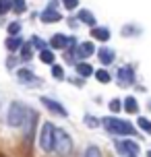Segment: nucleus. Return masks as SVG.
Masks as SVG:
<instances>
[{
    "instance_id": "obj_1",
    "label": "nucleus",
    "mask_w": 151,
    "mask_h": 157,
    "mask_svg": "<svg viewBox=\"0 0 151 157\" xmlns=\"http://www.w3.org/2000/svg\"><path fill=\"white\" fill-rule=\"evenodd\" d=\"M102 124H103V128H106L108 132H112V134H135L133 124L126 122V120H120V118L108 116V118L102 120Z\"/></svg>"
},
{
    "instance_id": "obj_2",
    "label": "nucleus",
    "mask_w": 151,
    "mask_h": 157,
    "mask_svg": "<svg viewBox=\"0 0 151 157\" xmlns=\"http://www.w3.org/2000/svg\"><path fill=\"white\" fill-rule=\"evenodd\" d=\"M54 149L58 155H68L72 151V139L62 128H54Z\"/></svg>"
},
{
    "instance_id": "obj_3",
    "label": "nucleus",
    "mask_w": 151,
    "mask_h": 157,
    "mask_svg": "<svg viewBox=\"0 0 151 157\" xmlns=\"http://www.w3.org/2000/svg\"><path fill=\"white\" fill-rule=\"evenodd\" d=\"M25 116H27V110H25V105H21L19 101H15V103H10V108H8L6 122H8L10 126H23Z\"/></svg>"
},
{
    "instance_id": "obj_4",
    "label": "nucleus",
    "mask_w": 151,
    "mask_h": 157,
    "mask_svg": "<svg viewBox=\"0 0 151 157\" xmlns=\"http://www.w3.org/2000/svg\"><path fill=\"white\" fill-rule=\"evenodd\" d=\"M54 128L56 126H52L50 122H46V124L41 126V132H40V145L44 151H52L54 149Z\"/></svg>"
},
{
    "instance_id": "obj_5",
    "label": "nucleus",
    "mask_w": 151,
    "mask_h": 157,
    "mask_svg": "<svg viewBox=\"0 0 151 157\" xmlns=\"http://www.w3.org/2000/svg\"><path fill=\"white\" fill-rule=\"evenodd\" d=\"M41 103L48 108L50 112H54V114H58V116H62V118H66L68 116V112L64 110V105H60L58 101H54V99H50V97H41Z\"/></svg>"
},
{
    "instance_id": "obj_6",
    "label": "nucleus",
    "mask_w": 151,
    "mask_h": 157,
    "mask_svg": "<svg viewBox=\"0 0 151 157\" xmlns=\"http://www.w3.org/2000/svg\"><path fill=\"white\" fill-rule=\"evenodd\" d=\"M133 78H135V72H133V68H130V66H122V68L118 71V83L122 87L133 85Z\"/></svg>"
},
{
    "instance_id": "obj_7",
    "label": "nucleus",
    "mask_w": 151,
    "mask_h": 157,
    "mask_svg": "<svg viewBox=\"0 0 151 157\" xmlns=\"http://www.w3.org/2000/svg\"><path fill=\"white\" fill-rule=\"evenodd\" d=\"M116 149L120 151V153H124V155H137L139 153V145H137L135 141H122V143H118L116 145Z\"/></svg>"
},
{
    "instance_id": "obj_8",
    "label": "nucleus",
    "mask_w": 151,
    "mask_h": 157,
    "mask_svg": "<svg viewBox=\"0 0 151 157\" xmlns=\"http://www.w3.org/2000/svg\"><path fill=\"white\" fill-rule=\"evenodd\" d=\"M62 17H60V13H56V8H46L44 13H41V21L44 23H56V21H60Z\"/></svg>"
},
{
    "instance_id": "obj_9",
    "label": "nucleus",
    "mask_w": 151,
    "mask_h": 157,
    "mask_svg": "<svg viewBox=\"0 0 151 157\" xmlns=\"http://www.w3.org/2000/svg\"><path fill=\"white\" fill-rule=\"evenodd\" d=\"M93 52H95V48H93L91 41H85V44H81V46L77 48V56H79V58H89Z\"/></svg>"
},
{
    "instance_id": "obj_10",
    "label": "nucleus",
    "mask_w": 151,
    "mask_h": 157,
    "mask_svg": "<svg viewBox=\"0 0 151 157\" xmlns=\"http://www.w3.org/2000/svg\"><path fill=\"white\" fill-rule=\"evenodd\" d=\"M50 46L54 48V50H62V48L68 46V37H66V35H60V33H58V35H54V37L50 39Z\"/></svg>"
},
{
    "instance_id": "obj_11",
    "label": "nucleus",
    "mask_w": 151,
    "mask_h": 157,
    "mask_svg": "<svg viewBox=\"0 0 151 157\" xmlns=\"http://www.w3.org/2000/svg\"><path fill=\"white\" fill-rule=\"evenodd\" d=\"M91 35H93L95 39H102V41H108V39H110V31H108L106 27H95V25H93Z\"/></svg>"
},
{
    "instance_id": "obj_12",
    "label": "nucleus",
    "mask_w": 151,
    "mask_h": 157,
    "mask_svg": "<svg viewBox=\"0 0 151 157\" xmlns=\"http://www.w3.org/2000/svg\"><path fill=\"white\" fill-rule=\"evenodd\" d=\"M99 60H102V64H112L114 62V50L102 48V50H99Z\"/></svg>"
},
{
    "instance_id": "obj_13",
    "label": "nucleus",
    "mask_w": 151,
    "mask_h": 157,
    "mask_svg": "<svg viewBox=\"0 0 151 157\" xmlns=\"http://www.w3.org/2000/svg\"><path fill=\"white\" fill-rule=\"evenodd\" d=\"M21 46H23V39L17 37V35H10V37L6 39V50L8 52H15V50H19Z\"/></svg>"
},
{
    "instance_id": "obj_14",
    "label": "nucleus",
    "mask_w": 151,
    "mask_h": 157,
    "mask_svg": "<svg viewBox=\"0 0 151 157\" xmlns=\"http://www.w3.org/2000/svg\"><path fill=\"white\" fill-rule=\"evenodd\" d=\"M122 105H124V110H126L128 114H137V112H139V103H137L135 97H126Z\"/></svg>"
},
{
    "instance_id": "obj_15",
    "label": "nucleus",
    "mask_w": 151,
    "mask_h": 157,
    "mask_svg": "<svg viewBox=\"0 0 151 157\" xmlns=\"http://www.w3.org/2000/svg\"><path fill=\"white\" fill-rule=\"evenodd\" d=\"M33 78H35V75H33L29 68H21V71H19V81H23V83H33Z\"/></svg>"
},
{
    "instance_id": "obj_16",
    "label": "nucleus",
    "mask_w": 151,
    "mask_h": 157,
    "mask_svg": "<svg viewBox=\"0 0 151 157\" xmlns=\"http://www.w3.org/2000/svg\"><path fill=\"white\" fill-rule=\"evenodd\" d=\"M79 19H81V21H83V23H89V25H91V27L95 25V17L91 15L89 10H81V13H79Z\"/></svg>"
},
{
    "instance_id": "obj_17",
    "label": "nucleus",
    "mask_w": 151,
    "mask_h": 157,
    "mask_svg": "<svg viewBox=\"0 0 151 157\" xmlns=\"http://www.w3.org/2000/svg\"><path fill=\"white\" fill-rule=\"evenodd\" d=\"M77 72H79L81 77H89V75H93V68H91L89 64L81 62V64H77Z\"/></svg>"
},
{
    "instance_id": "obj_18",
    "label": "nucleus",
    "mask_w": 151,
    "mask_h": 157,
    "mask_svg": "<svg viewBox=\"0 0 151 157\" xmlns=\"http://www.w3.org/2000/svg\"><path fill=\"white\" fill-rule=\"evenodd\" d=\"M40 60L41 62H46V64H54V52H50V50H41V54H40Z\"/></svg>"
},
{
    "instance_id": "obj_19",
    "label": "nucleus",
    "mask_w": 151,
    "mask_h": 157,
    "mask_svg": "<svg viewBox=\"0 0 151 157\" xmlns=\"http://www.w3.org/2000/svg\"><path fill=\"white\" fill-rule=\"evenodd\" d=\"M13 10V0H0V15H6Z\"/></svg>"
},
{
    "instance_id": "obj_20",
    "label": "nucleus",
    "mask_w": 151,
    "mask_h": 157,
    "mask_svg": "<svg viewBox=\"0 0 151 157\" xmlns=\"http://www.w3.org/2000/svg\"><path fill=\"white\" fill-rule=\"evenodd\" d=\"M85 157H102V151L97 149L95 145H91V147L85 149Z\"/></svg>"
},
{
    "instance_id": "obj_21",
    "label": "nucleus",
    "mask_w": 151,
    "mask_h": 157,
    "mask_svg": "<svg viewBox=\"0 0 151 157\" xmlns=\"http://www.w3.org/2000/svg\"><path fill=\"white\" fill-rule=\"evenodd\" d=\"M25 8H27V2L25 0H13V10L15 13H23Z\"/></svg>"
},
{
    "instance_id": "obj_22",
    "label": "nucleus",
    "mask_w": 151,
    "mask_h": 157,
    "mask_svg": "<svg viewBox=\"0 0 151 157\" xmlns=\"http://www.w3.org/2000/svg\"><path fill=\"white\" fill-rule=\"evenodd\" d=\"M31 44H23L21 46V56H23V60H29L31 58Z\"/></svg>"
},
{
    "instance_id": "obj_23",
    "label": "nucleus",
    "mask_w": 151,
    "mask_h": 157,
    "mask_svg": "<svg viewBox=\"0 0 151 157\" xmlns=\"http://www.w3.org/2000/svg\"><path fill=\"white\" fill-rule=\"evenodd\" d=\"M137 122H139V126H141V128H143V130H145L147 134H151V122L147 120V118H143V116H141L139 120H137Z\"/></svg>"
},
{
    "instance_id": "obj_24",
    "label": "nucleus",
    "mask_w": 151,
    "mask_h": 157,
    "mask_svg": "<svg viewBox=\"0 0 151 157\" xmlns=\"http://www.w3.org/2000/svg\"><path fill=\"white\" fill-rule=\"evenodd\" d=\"M31 46H33V48H37V50H46V41H44L41 37H37V35H35V37H31Z\"/></svg>"
},
{
    "instance_id": "obj_25",
    "label": "nucleus",
    "mask_w": 151,
    "mask_h": 157,
    "mask_svg": "<svg viewBox=\"0 0 151 157\" xmlns=\"http://www.w3.org/2000/svg\"><path fill=\"white\" fill-rule=\"evenodd\" d=\"M52 77H56V78H62V77H64L62 66H58V64H52Z\"/></svg>"
},
{
    "instance_id": "obj_26",
    "label": "nucleus",
    "mask_w": 151,
    "mask_h": 157,
    "mask_svg": "<svg viewBox=\"0 0 151 157\" xmlns=\"http://www.w3.org/2000/svg\"><path fill=\"white\" fill-rule=\"evenodd\" d=\"M95 77H97V81H99V83H110V75H108L106 71H97Z\"/></svg>"
},
{
    "instance_id": "obj_27",
    "label": "nucleus",
    "mask_w": 151,
    "mask_h": 157,
    "mask_svg": "<svg viewBox=\"0 0 151 157\" xmlns=\"http://www.w3.org/2000/svg\"><path fill=\"white\" fill-rule=\"evenodd\" d=\"M19 31H21V23H10L8 25V33H10V35H17Z\"/></svg>"
},
{
    "instance_id": "obj_28",
    "label": "nucleus",
    "mask_w": 151,
    "mask_h": 157,
    "mask_svg": "<svg viewBox=\"0 0 151 157\" xmlns=\"http://www.w3.org/2000/svg\"><path fill=\"white\" fill-rule=\"evenodd\" d=\"M120 108H122L120 99H112V101H110V110L112 112H120Z\"/></svg>"
},
{
    "instance_id": "obj_29",
    "label": "nucleus",
    "mask_w": 151,
    "mask_h": 157,
    "mask_svg": "<svg viewBox=\"0 0 151 157\" xmlns=\"http://www.w3.org/2000/svg\"><path fill=\"white\" fill-rule=\"evenodd\" d=\"M64 6L68 8V10H72V8H77V4H79V0H62Z\"/></svg>"
},
{
    "instance_id": "obj_30",
    "label": "nucleus",
    "mask_w": 151,
    "mask_h": 157,
    "mask_svg": "<svg viewBox=\"0 0 151 157\" xmlns=\"http://www.w3.org/2000/svg\"><path fill=\"white\" fill-rule=\"evenodd\" d=\"M85 122H87L89 126H95L97 122H95V118H91V116H85Z\"/></svg>"
},
{
    "instance_id": "obj_31",
    "label": "nucleus",
    "mask_w": 151,
    "mask_h": 157,
    "mask_svg": "<svg viewBox=\"0 0 151 157\" xmlns=\"http://www.w3.org/2000/svg\"><path fill=\"white\" fill-rule=\"evenodd\" d=\"M147 157H151V151H149V153H147Z\"/></svg>"
}]
</instances>
